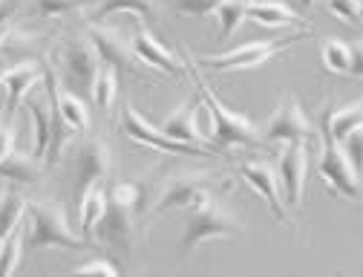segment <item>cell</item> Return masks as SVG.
<instances>
[{
	"mask_svg": "<svg viewBox=\"0 0 363 277\" xmlns=\"http://www.w3.org/2000/svg\"><path fill=\"white\" fill-rule=\"evenodd\" d=\"M6 35H9V23H6V26H0V46H4V40H6Z\"/></svg>",
	"mask_w": 363,
	"mask_h": 277,
	"instance_id": "cell-38",
	"label": "cell"
},
{
	"mask_svg": "<svg viewBox=\"0 0 363 277\" xmlns=\"http://www.w3.org/2000/svg\"><path fill=\"white\" fill-rule=\"evenodd\" d=\"M55 110H58L67 130H72V133H86L89 130V113H86L84 99L75 96V92H69V89H61V84L55 87Z\"/></svg>",
	"mask_w": 363,
	"mask_h": 277,
	"instance_id": "cell-21",
	"label": "cell"
},
{
	"mask_svg": "<svg viewBox=\"0 0 363 277\" xmlns=\"http://www.w3.org/2000/svg\"><path fill=\"white\" fill-rule=\"evenodd\" d=\"M300 4H303L306 9H311V6H317V4H320V0H300Z\"/></svg>",
	"mask_w": 363,
	"mask_h": 277,
	"instance_id": "cell-39",
	"label": "cell"
},
{
	"mask_svg": "<svg viewBox=\"0 0 363 277\" xmlns=\"http://www.w3.org/2000/svg\"><path fill=\"white\" fill-rule=\"evenodd\" d=\"M326 9L340 18L343 23L360 26V15H363V0H326Z\"/></svg>",
	"mask_w": 363,
	"mask_h": 277,
	"instance_id": "cell-30",
	"label": "cell"
},
{
	"mask_svg": "<svg viewBox=\"0 0 363 277\" xmlns=\"http://www.w3.org/2000/svg\"><path fill=\"white\" fill-rule=\"evenodd\" d=\"M360 110H363L360 102H354V104H349V107H340V110L326 107V110H323V138H329V142L340 145L354 127H360V121H363Z\"/></svg>",
	"mask_w": 363,
	"mask_h": 277,
	"instance_id": "cell-20",
	"label": "cell"
},
{
	"mask_svg": "<svg viewBox=\"0 0 363 277\" xmlns=\"http://www.w3.org/2000/svg\"><path fill=\"white\" fill-rule=\"evenodd\" d=\"M86 32H89V40H93L96 53H99V58L104 64H110L116 70H127V72H139V58H135L133 46H130V38H124L121 29L104 26L99 21V23H89Z\"/></svg>",
	"mask_w": 363,
	"mask_h": 277,
	"instance_id": "cell-9",
	"label": "cell"
},
{
	"mask_svg": "<svg viewBox=\"0 0 363 277\" xmlns=\"http://www.w3.org/2000/svg\"><path fill=\"white\" fill-rule=\"evenodd\" d=\"M104 214H107V188L101 182L86 185V188L81 191V197H78V228H81V237L86 243L93 240Z\"/></svg>",
	"mask_w": 363,
	"mask_h": 277,
	"instance_id": "cell-16",
	"label": "cell"
},
{
	"mask_svg": "<svg viewBox=\"0 0 363 277\" xmlns=\"http://www.w3.org/2000/svg\"><path fill=\"white\" fill-rule=\"evenodd\" d=\"M308 136H314V127L306 119L300 102L291 96L271 113V119L265 121V130H262V138H268V142H283V145L297 142V138H308Z\"/></svg>",
	"mask_w": 363,
	"mask_h": 277,
	"instance_id": "cell-11",
	"label": "cell"
},
{
	"mask_svg": "<svg viewBox=\"0 0 363 277\" xmlns=\"http://www.w3.org/2000/svg\"><path fill=\"white\" fill-rule=\"evenodd\" d=\"M173 9L182 15H194V18H205L216 9L219 0H170Z\"/></svg>",
	"mask_w": 363,
	"mask_h": 277,
	"instance_id": "cell-32",
	"label": "cell"
},
{
	"mask_svg": "<svg viewBox=\"0 0 363 277\" xmlns=\"http://www.w3.org/2000/svg\"><path fill=\"white\" fill-rule=\"evenodd\" d=\"M86 0H35V15L40 18H58V15H67L72 9H78Z\"/></svg>",
	"mask_w": 363,
	"mask_h": 277,
	"instance_id": "cell-31",
	"label": "cell"
},
{
	"mask_svg": "<svg viewBox=\"0 0 363 277\" xmlns=\"http://www.w3.org/2000/svg\"><path fill=\"white\" fill-rule=\"evenodd\" d=\"M15 136H18V127L12 119H6L0 124V159H4L9 151H15Z\"/></svg>",
	"mask_w": 363,
	"mask_h": 277,
	"instance_id": "cell-35",
	"label": "cell"
},
{
	"mask_svg": "<svg viewBox=\"0 0 363 277\" xmlns=\"http://www.w3.org/2000/svg\"><path fill=\"white\" fill-rule=\"evenodd\" d=\"M101 58L96 53L93 40L86 38H72L64 43L61 50V72H64V84L75 96H86L93 89V81L99 75Z\"/></svg>",
	"mask_w": 363,
	"mask_h": 277,
	"instance_id": "cell-4",
	"label": "cell"
},
{
	"mask_svg": "<svg viewBox=\"0 0 363 277\" xmlns=\"http://www.w3.org/2000/svg\"><path fill=\"white\" fill-rule=\"evenodd\" d=\"M360 145H363V133H360V127H354V130L343 138V142H340V151L352 159L354 168H360Z\"/></svg>",
	"mask_w": 363,
	"mask_h": 277,
	"instance_id": "cell-34",
	"label": "cell"
},
{
	"mask_svg": "<svg viewBox=\"0 0 363 277\" xmlns=\"http://www.w3.org/2000/svg\"><path fill=\"white\" fill-rule=\"evenodd\" d=\"M317 170H320V176L337 194H343L346 200H354V202L360 200V173L352 165V159L340 151V145L323 138V151H320V159H317Z\"/></svg>",
	"mask_w": 363,
	"mask_h": 277,
	"instance_id": "cell-8",
	"label": "cell"
},
{
	"mask_svg": "<svg viewBox=\"0 0 363 277\" xmlns=\"http://www.w3.org/2000/svg\"><path fill=\"white\" fill-rule=\"evenodd\" d=\"M23 214H26V200L18 191H4L0 194V240L21 225Z\"/></svg>",
	"mask_w": 363,
	"mask_h": 277,
	"instance_id": "cell-27",
	"label": "cell"
},
{
	"mask_svg": "<svg viewBox=\"0 0 363 277\" xmlns=\"http://www.w3.org/2000/svg\"><path fill=\"white\" fill-rule=\"evenodd\" d=\"M89 99H93V104L101 110V113H113L116 107V99H118V70L104 64L99 67V75L93 81V89H89Z\"/></svg>",
	"mask_w": 363,
	"mask_h": 277,
	"instance_id": "cell-23",
	"label": "cell"
},
{
	"mask_svg": "<svg viewBox=\"0 0 363 277\" xmlns=\"http://www.w3.org/2000/svg\"><path fill=\"white\" fill-rule=\"evenodd\" d=\"M0 179H9L15 185H32L40 179V159L9 151L4 159H0Z\"/></svg>",
	"mask_w": 363,
	"mask_h": 277,
	"instance_id": "cell-22",
	"label": "cell"
},
{
	"mask_svg": "<svg viewBox=\"0 0 363 277\" xmlns=\"http://www.w3.org/2000/svg\"><path fill=\"white\" fill-rule=\"evenodd\" d=\"M116 12H133L142 21H156L159 15V0H101L93 12V21H104Z\"/></svg>",
	"mask_w": 363,
	"mask_h": 277,
	"instance_id": "cell-24",
	"label": "cell"
},
{
	"mask_svg": "<svg viewBox=\"0 0 363 277\" xmlns=\"http://www.w3.org/2000/svg\"><path fill=\"white\" fill-rule=\"evenodd\" d=\"M113 168L110 159V148L101 138H86V142L75 151V197H81V191L86 185L101 182Z\"/></svg>",
	"mask_w": 363,
	"mask_h": 277,
	"instance_id": "cell-13",
	"label": "cell"
},
{
	"mask_svg": "<svg viewBox=\"0 0 363 277\" xmlns=\"http://www.w3.org/2000/svg\"><path fill=\"white\" fill-rule=\"evenodd\" d=\"M23 257V231L21 225L0 240V274H12Z\"/></svg>",
	"mask_w": 363,
	"mask_h": 277,
	"instance_id": "cell-28",
	"label": "cell"
},
{
	"mask_svg": "<svg viewBox=\"0 0 363 277\" xmlns=\"http://www.w3.org/2000/svg\"><path fill=\"white\" fill-rule=\"evenodd\" d=\"M205 200H211V176L208 173H179L162 188V194L153 202V211L156 214L179 211V208L191 211L202 205Z\"/></svg>",
	"mask_w": 363,
	"mask_h": 277,
	"instance_id": "cell-7",
	"label": "cell"
},
{
	"mask_svg": "<svg viewBox=\"0 0 363 277\" xmlns=\"http://www.w3.org/2000/svg\"><path fill=\"white\" fill-rule=\"evenodd\" d=\"M130 46H133L135 58H139L142 64H147V67H153L156 72H164V75H173V78L185 75V67H182V61L167 50L162 40L153 38L150 29H145V26L135 29V35L130 38Z\"/></svg>",
	"mask_w": 363,
	"mask_h": 277,
	"instance_id": "cell-14",
	"label": "cell"
},
{
	"mask_svg": "<svg viewBox=\"0 0 363 277\" xmlns=\"http://www.w3.org/2000/svg\"><path fill=\"white\" fill-rule=\"evenodd\" d=\"M159 130L167 133L170 138H176V142H188V145H196V148H205V151L211 145V138L202 136V130L196 124V104H182L179 110H173L162 121Z\"/></svg>",
	"mask_w": 363,
	"mask_h": 277,
	"instance_id": "cell-17",
	"label": "cell"
},
{
	"mask_svg": "<svg viewBox=\"0 0 363 277\" xmlns=\"http://www.w3.org/2000/svg\"><path fill=\"white\" fill-rule=\"evenodd\" d=\"M245 6H248V0H219L216 4V9L211 15H216L219 40H228L231 35L240 32V26L245 21Z\"/></svg>",
	"mask_w": 363,
	"mask_h": 277,
	"instance_id": "cell-25",
	"label": "cell"
},
{
	"mask_svg": "<svg viewBox=\"0 0 363 277\" xmlns=\"http://www.w3.org/2000/svg\"><path fill=\"white\" fill-rule=\"evenodd\" d=\"M121 127L124 133L139 145H147L153 151H162V153H179V156H208L205 148H196V145H188V142H176L167 133H162L159 127H153L139 110H135L130 102H124V116H121Z\"/></svg>",
	"mask_w": 363,
	"mask_h": 277,
	"instance_id": "cell-6",
	"label": "cell"
},
{
	"mask_svg": "<svg viewBox=\"0 0 363 277\" xmlns=\"http://www.w3.org/2000/svg\"><path fill=\"white\" fill-rule=\"evenodd\" d=\"M349 50H352V75L360 78V64H363V61H360V40H354Z\"/></svg>",
	"mask_w": 363,
	"mask_h": 277,
	"instance_id": "cell-37",
	"label": "cell"
},
{
	"mask_svg": "<svg viewBox=\"0 0 363 277\" xmlns=\"http://www.w3.org/2000/svg\"><path fill=\"white\" fill-rule=\"evenodd\" d=\"M29 211V234L23 240V251L35 254L43 249H86V240L72 234L67 222V211L61 202H26Z\"/></svg>",
	"mask_w": 363,
	"mask_h": 277,
	"instance_id": "cell-2",
	"label": "cell"
},
{
	"mask_svg": "<svg viewBox=\"0 0 363 277\" xmlns=\"http://www.w3.org/2000/svg\"><path fill=\"white\" fill-rule=\"evenodd\" d=\"M306 173H308V138H297V142H289L277 165V182L283 185L286 202L294 208L303 202Z\"/></svg>",
	"mask_w": 363,
	"mask_h": 277,
	"instance_id": "cell-10",
	"label": "cell"
},
{
	"mask_svg": "<svg viewBox=\"0 0 363 277\" xmlns=\"http://www.w3.org/2000/svg\"><path fill=\"white\" fill-rule=\"evenodd\" d=\"M240 176H242V182L248 185L251 191H257L265 202H268V208H271V214H274L280 222H289V214H286V208H283V200H280V182H277V170L271 168L268 162H262V159H245V162H240Z\"/></svg>",
	"mask_w": 363,
	"mask_h": 277,
	"instance_id": "cell-12",
	"label": "cell"
},
{
	"mask_svg": "<svg viewBox=\"0 0 363 277\" xmlns=\"http://www.w3.org/2000/svg\"><path fill=\"white\" fill-rule=\"evenodd\" d=\"M75 274H107V277H116L118 268L110 263V260H101V257H93L81 266H75Z\"/></svg>",
	"mask_w": 363,
	"mask_h": 277,
	"instance_id": "cell-33",
	"label": "cell"
},
{
	"mask_svg": "<svg viewBox=\"0 0 363 277\" xmlns=\"http://www.w3.org/2000/svg\"><path fill=\"white\" fill-rule=\"evenodd\" d=\"M133 217H135L133 208L107 200V214H104V219L99 222L101 234H104L107 240H113L116 246L130 249V240H133Z\"/></svg>",
	"mask_w": 363,
	"mask_h": 277,
	"instance_id": "cell-19",
	"label": "cell"
},
{
	"mask_svg": "<svg viewBox=\"0 0 363 277\" xmlns=\"http://www.w3.org/2000/svg\"><path fill=\"white\" fill-rule=\"evenodd\" d=\"M43 75V67L35 64V61H23L18 67H6L4 75H0V84H4L6 89V119H15L18 107L23 104V99L29 96V92L38 87Z\"/></svg>",
	"mask_w": 363,
	"mask_h": 277,
	"instance_id": "cell-15",
	"label": "cell"
},
{
	"mask_svg": "<svg viewBox=\"0 0 363 277\" xmlns=\"http://www.w3.org/2000/svg\"><path fill=\"white\" fill-rule=\"evenodd\" d=\"M21 4H23V0H0V26H6V23L15 21Z\"/></svg>",
	"mask_w": 363,
	"mask_h": 277,
	"instance_id": "cell-36",
	"label": "cell"
},
{
	"mask_svg": "<svg viewBox=\"0 0 363 277\" xmlns=\"http://www.w3.org/2000/svg\"><path fill=\"white\" fill-rule=\"evenodd\" d=\"M245 21L265 26V29H291L300 26V15L289 9L280 0H248L245 6Z\"/></svg>",
	"mask_w": 363,
	"mask_h": 277,
	"instance_id": "cell-18",
	"label": "cell"
},
{
	"mask_svg": "<svg viewBox=\"0 0 363 277\" xmlns=\"http://www.w3.org/2000/svg\"><path fill=\"white\" fill-rule=\"evenodd\" d=\"M303 38L294 35L289 40H248L242 46H237V50H228L222 55H211V58H202V64L213 72H234V70H254V67H262L265 61H271L274 55H280L283 50H289L291 43H297Z\"/></svg>",
	"mask_w": 363,
	"mask_h": 277,
	"instance_id": "cell-5",
	"label": "cell"
},
{
	"mask_svg": "<svg viewBox=\"0 0 363 277\" xmlns=\"http://www.w3.org/2000/svg\"><path fill=\"white\" fill-rule=\"evenodd\" d=\"M142 194H145V188L139 182H116L113 188L107 191V200H113L118 205H127V208H133V214H139Z\"/></svg>",
	"mask_w": 363,
	"mask_h": 277,
	"instance_id": "cell-29",
	"label": "cell"
},
{
	"mask_svg": "<svg viewBox=\"0 0 363 277\" xmlns=\"http://www.w3.org/2000/svg\"><path fill=\"white\" fill-rule=\"evenodd\" d=\"M320 58H323V67L329 72H337V75H352V50L349 43L340 40V38H326L320 43Z\"/></svg>",
	"mask_w": 363,
	"mask_h": 277,
	"instance_id": "cell-26",
	"label": "cell"
},
{
	"mask_svg": "<svg viewBox=\"0 0 363 277\" xmlns=\"http://www.w3.org/2000/svg\"><path fill=\"white\" fill-rule=\"evenodd\" d=\"M185 64H188V72L191 78L196 81V89H199V102L202 107L211 113V121H213V136H211V145L216 148H257L262 145V133L254 127V121L231 107H225L216 96L213 89L205 84V78L199 75L196 64L191 61V55L185 53Z\"/></svg>",
	"mask_w": 363,
	"mask_h": 277,
	"instance_id": "cell-1",
	"label": "cell"
},
{
	"mask_svg": "<svg viewBox=\"0 0 363 277\" xmlns=\"http://www.w3.org/2000/svg\"><path fill=\"white\" fill-rule=\"evenodd\" d=\"M219 237H242V222L225 208L222 202H216L213 197L205 200L202 205L191 208L185 231H182L179 249L191 254L199 243L205 240H219Z\"/></svg>",
	"mask_w": 363,
	"mask_h": 277,
	"instance_id": "cell-3",
	"label": "cell"
},
{
	"mask_svg": "<svg viewBox=\"0 0 363 277\" xmlns=\"http://www.w3.org/2000/svg\"><path fill=\"white\" fill-rule=\"evenodd\" d=\"M4 70H6V58H0V75H4Z\"/></svg>",
	"mask_w": 363,
	"mask_h": 277,
	"instance_id": "cell-40",
	"label": "cell"
}]
</instances>
